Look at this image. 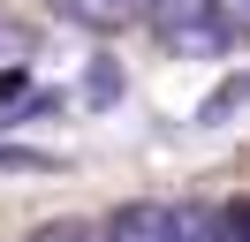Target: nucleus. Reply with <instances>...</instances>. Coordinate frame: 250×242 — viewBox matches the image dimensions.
<instances>
[{
    "label": "nucleus",
    "mask_w": 250,
    "mask_h": 242,
    "mask_svg": "<svg viewBox=\"0 0 250 242\" xmlns=\"http://www.w3.org/2000/svg\"><path fill=\"white\" fill-rule=\"evenodd\" d=\"M243 212H189V242H243Z\"/></svg>",
    "instance_id": "nucleus-3"
},
{
    "label": "nucleus",
    "mask_w": 250,
    "mask_h": 242,
    "mask_svg": "<svg viewBox=\"0 0 250 242\" xmlns=\"http://www.w3.org/2000/svg\"><path fill=\"white\" fill-rule=\"evenodd\" d=\"M31 242H106V227H91V220H53V227H38Z\"/></svg>",
    "instance_id": "nucleus-4"
},
{
    "label": "nucleus",
    "mask_w": 250,
    "mask_h": 242,
    "mask_svg": "<svg viewBox=\"0 0 250 242\" xmlns=\"http://www.w3.org/2000/svg\"><path fill=\"white\" fill-rule=\"evenodd\" d=\"M106 242H189V212H174V204H122L106 220Z\"/></svg>",
    "instance_id": "nucleus-1"
},
{
    "label": "nucleus",
    "mask_w": 250,
    "mask_h": 242,
    "mask_svg": "<svg viewBox=\"0 0 250 242\" xmlns=\"http://www.w3.org/2000/svg\"><path fill=\"white\" fill-rule=\"evenodd\" d=\"M205 8L220 15V30H235V38H250V0H205Z\"/></svg>",
    "instance_id": "nucleus-5"
},
{
    "label": "nucleus",
    "mask_w": 250,
    "mask_h": 242,
    "mask_svg": "<svg viewBox=\"0 0 250 242\" xmlns=\"http://www.w3.org/2000/svg\"><path fill=\"white\" fill-rule=\"evenodd\" d=\"M53 15H68L76 30H122L144 15V0H53Z\"/></svg>",
    "instance_id": "nucleus-2"
}]
</instances>
